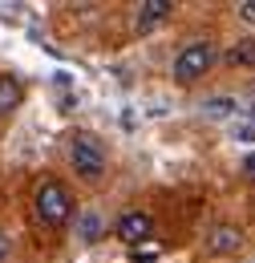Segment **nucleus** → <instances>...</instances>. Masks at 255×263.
<instances>
[{
  "instance_id": "obj_1",
  "label": "nucleus",
  "mask_w": 255,
  "mask_h": 263,
  "mask_svg": "<svg viewBox=\"0 0 255 263\" xmlns=\"http://www.w3.org/2000/svg\"><path fill=\"white\" fill-rule=\"evenodd\" d=\"M69 162L73 170L81 174V178H101V170H105V150H101V142H97L94 134H77L73 138V146H69Z\"/></svg>"
},
{
  "instance_id": "obj_2",
  "label": "nucleus",
  "mask_w": 255,
  "mask_h": 263,
  "mask_svg": "<svg viewBox=\"0 0 255 263\" xmlns=\"http://www.w3.org/2000/svg\"><path fill=\"white\" fill-rule=\"evenodd\" d=\"M211 65H215V45H211V41H191V45L174 57V77H178L183 85H191V81H198Z\"/></svg>"
},
{
  "instance_id": "obj_3",
  "label": "nucleus",
  "mask_w": 255,
  "mask_h": 263,
  "mask_svg": "<svg viewBox=\"0 0 255 263\" xmlns=\"http://www.w3.org/2000/svg\"><path fill=\"white\" fill-rule=\"evenodd\" d=\"M69 215H73L69 191H65L61 182H41V191H37V219L49 223V227H61Z\"/></svg>"
},
{
  "instance_id": "obj_4",
  "label": "nucleus",
  "mask_w": 255,
  "mask_h": 263,
  "mask_svg": "<svg viewBox=\"0 0 255 263\" xmlns=\"http://www.w3.org/2000/svg\"><path fill=\"white\" fill-rule=\"evenodd\" d=\"M150 231H154V219L142 215V211H130V215L118 219V239H126L130 247H138L142 239H150Z\"/></svg>"
},
{
  "instance_id": "obj_5",
  "label": "nucleus",
  "mask_w": 255,
  "mask_h": 263,
  "mask_svg": "<svg viewBox=\"0 0 255 263\" xmlns=\"http://www.w3.org/2000/svg\"><path fill=\"white\" fill-rule=\"evenodd\" d=\"M239 243H243V235H239V227H215L211 231V251L215 255H231V251H239Z\"/></svg>"
},
{
  "instance_id": "obj_6",
  "label": "nucleus",
  "mask_w": 255,
  "mask_h": 263,
  "mask_svg": "<svg viewBox=\"0 0 255 263\" xmlns=\"http://www.w3.org/2000/svg\"><path fill=\"white\" fill-rule=\"evenodd\" d=\"M166 12H170V4H166V0H146V4H138V29L158 25Z\"/></svg>"
},
{
  "instance_id": "obj_7",
  "label": "nucleus",
  "mask_w": 255,
  "mask_h": 263,
  "mask_svg": "<svg viewBox=\"0 0 255 263\" xmlns=\"http://www.w3.org/2000/svg\"><path fill=\"white\" fill-rule=\"evenodd\" d=\"M21 105V81L16 77H0V114Z\"/></svg>"
},
{
  "instance_id": "obj_8",
  "label": "nucleus",
  "mask_w": 255,
  "mask_h": 263,
  "mask_svg": "<svg viewBox=\"0 0 255 263\" xmlns=\"http://www.w3.org/2000/svg\"><path fill=\"white\" fill-rule=\"evenodd\" d=\"M227 61H231V65H251L255 61V41H239V49H231Z\"/></svg>"
},
{
  "instance_id": "obj_9",
  "label": "nucleus",
  "mask_w": 255,
  "mask_h": 263,
  "mask_svg": "<svg viewBox=\"0 0 255 263\" xmlns=\"http://www.w3.org/2000/svg\"><path fill=\"white\" fill-rule=\"evenodd\" d=\"M235 12H239V21L255 25V0H243V4H235Z\"/></svg>"
},
{
  "instance_id": "obj_10",
  "label": "nucleus",
  "mask_w": 255,
  "mask_h": 263,
  "mask_svg": "<svg viewBox=\"0 0 255 263\" xmlns=\"http://www.w3.org/2000/svg\"><path fill=\"white\" fill-rule=\"evenodd\" d=\"M81 235H85V239H97V215H85V219H81Z\"/></svg>"
},
{
  "instance_id": "obj_11",
  "label": "nucleus",
  "mask_w": 255,
  "mask_h": 263,
  "mask_svg": "<svg viewBox=\"0 0 255 263\" xmlns=\"http://www.w3.org/2000/svg\"><path fill=\"white\" fill-rule=\"evenodd\" d=\"M207 109H211V114H215V118H223V114H231V109H235V105H231V101H211V105H207Z\"/></svg>"
},
{
  "instance_id": "obj_12",
  "label": "nucleus",
  "mask_w": 255,
  "mask_h": 263,
  "mask_svg": "<svg viewBox=\"0 0 255 263\" xmlns=\"http://www.w3.org/2000/svg\"><path fill=\"white\" fill-rule=\"evenodd\" d=\"M243 170H247V174H251V178H255V150H251V154H247V162H243Z\"/></svg>"
},
{
  "instance_id": "obj_13",
  "label": "nucleus",
  "mask_w": 255,
  "mask_h": 263,
  "mask_svg": "<svg viewBox=\"0 0 255 263\" xmlns=\"http://www.w3.org/2000/svg\"><path fill=\"white\" fill-rule=\"evenodd\" d=\"M4 251H8V239H4V235H0V259H4Z\"/></svg>"
}]
</instances>
